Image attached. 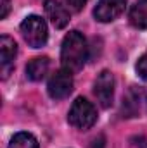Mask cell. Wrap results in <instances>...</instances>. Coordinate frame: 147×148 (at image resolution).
I'll list each match as a JSON object with an SVG mask.
<instances>
[{
	"label": "cell",
	"mask_w": 147,
	"mask_h": 148,
	"mask_svg": "<svg viewBox=\"0 0 147 148\" xmlns=\"http://www.w3.org/2000/svg\"><path fill=\"white\" fill-rule=\"evenodd\" d=\"M47 91L54 100H62L66 97H69V93L73 91V77L71 73L66 69H61L57 73L52 74V77L49 79L47 84Z\"/></svg>",
	"instance_id": "obj_4"
},
{
	"label": "cell",
	"mask_w": 147,
	"mask_h": 148,
	"mask_svg": "<svg viewBox=\"0 0 147 148\" xmlns=\"http://www.w3.org/2000/svg\"><path fill=\"white\" fill-rule=\"evenodd\" d=\"M17 53V45L10 36L0 38V74L5 79L14 69V59Z\"/></svg>",
	"instance_id": "obj_7"
},
{
	"label": "cell",
	"mask_w": 147,
	"mask_h": 148,
	"mask_svg": "<svg viewBox=\"0 0 147 148\" xmlns=\"http://www.w3.org/2000/svg\"><path fill=\"white\" fill-rule=\"evenodd\" d=\"M125 7L126 0H99L94 9V16L99 23H111L123 14Z\"/></svg>",
	"instance_id": "obj_6"
},
{
	"label": "cell",
	"mask_w": 147,
	"mask_h": 148,
	"mask_svg": "<svg viewBox=\"0 0 147 148\" xmlns=\"http://www.w3.org/2000/svg\"><path fill=\"white\" fill-rule=\"evenodd\" d=\"M68 122L80 129V131H85V129H90L95 122H97V110L95 107L83 97L76 98L69 109L68 114Z\"/></svg>",
	"instance_id": "obj_2"
},
{
	"label": "cell",
	"mask_w": 147,
	"mask_h": 148,
	"mask_svg": "<svg viewBox=\"0 0 147 148\" xmlns=\"http://www.w3.org/2000/svg\"><path fill=\"white\" fill-rule=\"evenodd\" d=\"M137 73H139V76L144 81H147V52L139 59V62H137Z\"/></svg>",
	"instance_id": "obj_12"
},
{
	"label": "cell",
	"mask_w": 147,
	"mask_h": 148,
	"mask_svg": "<svg viewBox=\"0 0 147 148\" xmlns=\"http://www.w3.org/2000/svg\"><path fill=\"white\" fill-rule=\"evenodd\" d=\"M94 93L99 100V103L107 109L112 105V98H114V76L109 71H102L97 76L95 84H94Z\"/></svg>",
	"instance_id": "obj_5"
},
{
	"label": "cell",
	"mask_w": 147,
	"mask_h": 148,
	"mask_svg": "<svg viewBox=\"0 0 147 148\" xmlns=\"http://www.w3.org/2000/svg\"><path fill=\"white\" fill-rule=\"evenodd\" d=\"M45 14L54 24V28L62 29L69 23V14L64 5H61L57 0H45Z\"/></svg>",
	"instance_id": "obj_8"
},
{
	"label": "cell",
	"mask_w": 147,
	"mask_h": 148,
	"mask_svg": "<svg viewBox=\"0 0 147 148\" xmlns=\"http://www.w3.org/2000/svg\"><path fill=\"white\" fill-rule=\"evenodd\" d=\"M88 0H66V3H68V7L74 10V12H78V10H81L83 7H85V3H87Z\"/></svg>",
	"instance_id": "obj_13"
},
{
	"label": "cell",
	"mask_w": 147,
	"mask_h": 148,
	"mask_svg": "<svg viewBox=\"0 0 147 148\" xmlns=\"http://www.w3.org/2000/svg\"><path fill=\"white\" fill-rule=\"evenodd\" d=\"M21 35L24 38V41L33 47V48H40L47 43L49 38V29L45 21L40 16H28L23 23H21Z\"/></svg>",
	"instance_id": "obj_3"
},
{
	"label": "cell",
	"mask_w": 147,
	"mask_h": 148,
	"mask_svg": "<svg viewBox=\"0 0 147 148\" xmlns=\"http://www.w3.org/2000/svg\"><path fill=\"white\" fill-rule=\"evenodd\" d=\"M49 59L47 57H37L33 60L28 62L26 66V76L31 79V81H42L45 77V74L49 73Z\"/></svg>",
	"instance_id": "obj_9"
},
{
	"label": "cell",
	"mask_w": 147,
	"mask_h": 148,
	"mask_svg": "<svg viewBox=\"0 0 147 148\" xmlns=\"http://www.w3.org/2000/svg\"><path fill=\"white\" fill-rule=\"evenodd\" d=\"M9 148H38V141L30 133H17L10 140Z\"/></svg>",
	"instance_id": "obj_11"
},
{
	"label": "cell",
	"mask_w": 147,
	"mask_h": 148,
	"mask_svg": "<svg viewBox=\"0 0 147 148\" xmlns=\"http://www.w3.org/2000/svg\"><path fill=\"white\" fill-rule=\"evenodd\" d=\"M9 9H10V0H2V10H0V17H7L9 14Z\"/></svg>",
	"instance_id": "obj_14"
},
{
	"label": "cell",
	"mask_w": 147,
	"mask_h": 148,
	"mask_svg": "<svg viewBox=\"0 0 147 148\" xmlns=\"http://www.w3.org/2000/svg\"><path fill=\"white\" fill-rule=\"evenodd\" d=\"M87 59H88V47H87V40L83 38V35L78 31L68 33L62 40V47H61L62 69L69 73H78L83 69Z\"/></svg>",
	"instance_id": "obj_1"
},
{
	"label": "cell",
	"mask_w": 147,
	"mask_h": 148,
	"mask_svg": "<svg viewBox=\"0 0 147 148\" xmlns=\"http://www.w3.org/2000/svg\"><path fill=\"white\" fill-rule=\"evenodd\" d=\"M130 23L137 29H147V0H139L130 9Z\"/></svg>",
	"instance_id": "obj_10"
}]
</instances>
